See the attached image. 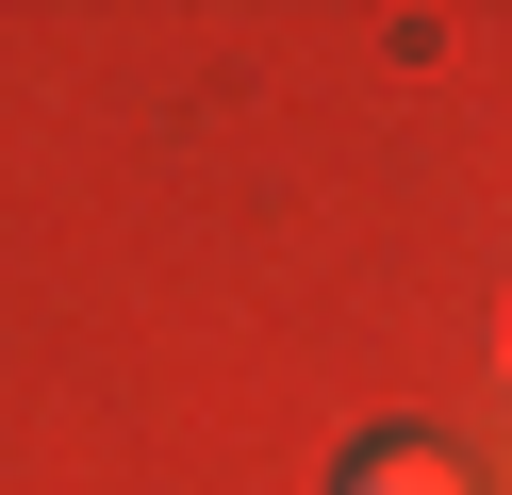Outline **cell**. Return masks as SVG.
I'll use <instances>...</instances> for the list:
<instances>
[{
	"instance_id": "cell-1",
	"label": "cell",
	"mask_w": 512,
	"mask_h": 495,
	"mask_svg": "<svg viewBox=\"0 0 512 495\" xmlns=\"http://www.w3.org/2000/svg\"><path fill=\"white\" fill-rule=\"evenodd\" d=\"M331 495H463V462L413 446V429H380V446H347V479H331Z\"/></svg>"
}]
</instances>
